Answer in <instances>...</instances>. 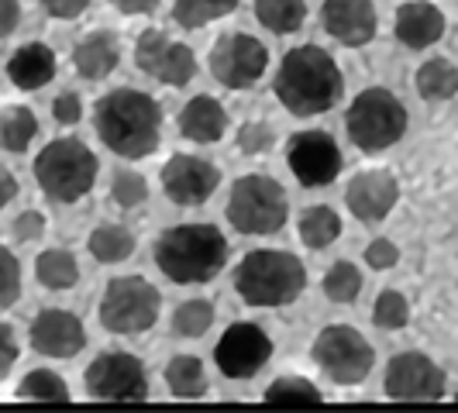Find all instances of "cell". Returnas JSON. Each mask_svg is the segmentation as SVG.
Masks as SVG:
<instances>
[{"label":"cell","instance_id":"ee69618b","mask_svg":"<svg viewBox=\"0 0 458 413\" xmlns=\"http://www.w3.org/2000/svg\"><path fill=\"white\" fill-rule=\"evenodd\" d=\"M52 114H55L59 124H76V121L83 117V100H80L76 93H63V97H55Z\"/></svg>","mask_w":458,"mask_h":413},{"label":"cell","instance_id":"d6986e66","mask_svg":"<svg viewBox=\"0 0 458 413\" xmlns=\"http://www.w3.org/2000/svg\"><path fill=\"white\" fill-rule=\"evenodd\" d=\"M400 200V183L396 176L386 173V169H369V173H359L352 183L344 186V204L348 210L366 221V224H376V221H386L393 214V206Z\"/></svg>","mask_w":458,"mask_h":413},{"label":"cell","instance_id":"83f0119b","mask_svg":"<svg viewBox=\"0 0 458 413\" xmlns=\"http://www.w3.org/2000/svg\"><path fill=\"white\" fill-rule=\"evenodd\" d=\"M165 386L180 400H197L207 392V372L197 355H176L165 366Z\"/></svg>","mask_w":458,"mask_h":413},{"label":"cell","instance_id":"30bf717a","mask_svg":"<svg viewBox=\"0 0 458 413\" xmlns=\"http://www.w3.org/2000/svg\"><path fill=\"white\" fill-rule=\"evenodd\" d=\"M210 76L228 90H249L269 69V48L249 31H228L207 55Z\"/></svg>","mask_w":458,"mask_h":413},{"label":"cell","instance_id":"836d02e7","mask_svg":"<svg viewBox=\"0 0 458 413\" xmlns=\"http://www.w3.org/2000/svg\"><path fill=\"white\" fill-rule=\"evenodd\" d=\"M214 324V303L210 299H183L173 314V331L180 338H200Z\"/></svg>","mask_w":458,"mask_h":413},{"label":"cell","instance_id":"ba28073f","mask_svg":"<svg viewBox=\"0 0 458 413\" xmlns=\"http://www.w3.org/2000/svg\"><path fill=\"white\" fill-rule=\"evenodd\" d=\"M162 293L145 275H117L100 297V327L111 334H145L156 327Z\"/></svg>","mask_w":458,"mask_h":413},{"label":"cell","instance_id":"cb8c5ba5","mask_svg":"<svg viewBox=\"0 0 458 413\" xmlns=\"http://www.w3.org/2000/svg\"><path fill=\"white\" fill-rule=\"evenodd\" d=\"M38 135V117L24 104H7L0 107V148L11 156L28 152V145Z\"/></svg>","mask_w":458,"mask_h":413},{"label":"cell","instance_id":"2e32d148","mask_svg":"<svg viewBox=\"0 0 458 413\" xmlns=\"http://www.w3.org/2000/svg\"><path fill=\"white\" fill-rule=\"evenodd\" d=\"M221 186L217 165L197 156H173L162 165V190L173 204L180 206H200L214 197V190Z\"/></svg>","mask_w":458,"mask_h":413},{"label":"cell","instance_id":"44dd1931","mask_svg":"<svg viewBox=\"0 0 458 413\" xmlns=\"http://www.w3.org/2000/svg\"><path fill=\"white\" fill-rule=\"evenodd\" d=\"M228 131V111L214 100V97H193L190 104H183V111H180V135L186 141H193V145H214V141H221Z\"/></svg>","mask_w":458,"mask_h":413},{"label":"cell","instance_id":"ffe728a7","mask_svg":"<svg viewBox=\"0 0 458 413\" xmlns=\"http://www.w3.org/2000/svg\"><path fill=\"white\" fill-rule=\"evenodd\" d=\"M393 31H396V38L407 48L420 52V48H431L435 42H441V35H445V14L437 11L431 0H411V4H400L396 7Z\"/></svg>","mask_w":458,"mask_h":413},{"label":"cell","instance_id":"4316f807","mask_svg":"<svg viewBox=\"0 0 458 413\" xmlns=\"http://www.w3.org/2000/svg\"><path fill=\"white\" fill-rule=\"evenodd\" d=\"M342 234V217L327 204H314L310 210H303L300 217V241L314 252H321L327 245H335Z\"/></svg>","mask_w":458,"mask_h":413},{"label":"cell","instance_id":"74e56055","mask_svg":"<svg viewBox=\"0 0 458 413\" xmlns=\"http://www.w3.org/2000/svg\"><path fill=\"white\" fill-rule=\"evenodd\" d=\"M111 197H114L117 206H124V210H135L148 200V183H145V176H138V173H117L114 183H111Z\"/></svg>","mask_w":458,"mask_h":413},{"label":"cell","instance_id":"7bdbcfd3","mask_svg":"<svg viewBox=\"0 0 458 413\" xmlns=\"http://www.w3.org/2000/svg\"><path fill=\"white\" fill-rule=\"evenodd\" d=\"M18 362V338L11 331V324L0 321V383L7 379V372Z\"/></svg>","mask_w":458,"mask_h":413},{"label":"cell","instance_id":"e575fe53","mask_svg":"<svg viewBox=\"0 0 458 413\" xmlns=\"http://www.w3.org/2000/svg\"><path fill=\"white\" fill-rule=\"evenodd\" d=\"M18 396L21 400H52V403H66L69 386L63 383V375L48 372V368H35L28 372L21 383H18Z\"/></svg>","mask_w":458,"mask_h":413},{"label":"cell","instance_id":"7a4b0ae2","mask_svg":"<svg viewBox=\"0 0 458 413\" xmlns=\"http://www.w3.org/2000/svg\"><path fill=\"white\" fill-rule=\"evenodd\" d=\"M273 90L293 117H318L342 100L344 76L321 46H300L283 55Z\"/></svg>","mask_w":458,"mask_h":413},{"label":"cell","instance_id":"3957f363","mask_svg":"<svg viewBox=\"0 0 458 413\" xmlns=\"http://www.w3.org/2000/svg\"><path fill=\"white\" fill-rule=\"evenodd\" d=\"M228 238L214 224H176L156 238V269L173 282H210L228 262Z\"/></svg>","mask_w":458,"mask_h":413},{"label":"cell","instance_id":"bcb514c9","mask_svg":"<svg viewBox=\"0 0 458 413\" xmlns=\"http://www.w3.org/2000/svg\"><path fill=\"white\" fill-rule=\"evenodd\" d=\"M121 14H128V18H138V14H152L156 7H159V0H111Z\"/></svg>","mask_w":458,"mask_h":413},{"label":"cell","instance_id":"60d3db41","mask_svg":"<svg viewBox=\"0 0 458 413\" xmlns=\"http://www.w3.org/2000/svg\"><path fill=\"white\" fill-rule=\"evenodd\" d=\"M46 234V217L38 210H24L14 217V238L18 241H38Z\"/></svg>","mask_w":458,"mask_h":413},{"label":"cell","instance_id":"52a82bcc","mask_svg":"<svg viewBox=\"0 0 458 413\" xmlns=\"http://www.w3.org/2000/svg\"><path fill=\"white\" fill-rule=\"evenodd\" d=\"M286 217H290V197L273 176L252 173V176H242L231 186L228 221L234 231L262 238V234L283 231Z\"/></svg>","mask_w":458,"mask_h":413},{"label":"cell","instance_id":"ab89813d","mask_svg":"<svg viewBox=\"0 0 458 413\" xmlns=\"http://www.w3.org/2000/svg\"><path fill=\"white\" fill-rule=\"evenodd\" d=\"M366 262H369V269H376V273H386V269H393V266L400 262V249L393 245L390 238H376V241H369Z\"/></svg>","mask_w":458,"mask_h":413},{"label":"cell","instance_id":"603a6c76","mask_svg":"<svg viewBox=\"0 0 458 413\" xmlns=\"http://www.w3.org/2000/svg\"><path fill=\"white\" fill-rule=\"evenodd\" d=\"M7 76L18 90H42L55 80V52L42 42H28L11 55Z\"/></svg>","mask_w":458,"mask_h":413},{"label":"cell","instance_id":"8fae6325","mask_svg":"<svg viewBox=\"0 0 458 413\" xmlns=\"http://www.w3.org/2000/svg\"><path fill=\"white\" fill-rule=\"evenodd\" d=\"M135 66L165 87H186L197 76V55L183 42H173L159 28H145L138 35L135 46Z\"/></svg>","mask_w":458,"mask_h":413},{"label":"cell","instance_id":"8d00e7d4","mask_svg":"<svg viewBox=\"0 0 458 413\" xmlns=\"http://www.w3.org/2000/svg\"><path fill=\"white\" fill-rule=\"evenodd\" d=\"M21 297V262L7 245H0V307H14Z\"/></svg>","mask_w":458,"mask_h":413},{"label":"cell","instance_id":"b9f144b4","mask_svg":"<svg viewBox=\"0 0 458 413\" xmlns=\"http://www.w3.org/2000/svg\"><path fill=\"white\" fill-rule=\"evenodd\" d=\"M38 4L48 18H59V21H76L90 7V0H38Z\"/></svg>","mask_w":458,"mask_h":413},{"label":"cell","instance_id":"e0dca14e","mask_svg":"<svg viewBox=\"0 0 458 413\" xmlns=\"http://www.w3.org/2000/svg\"><path fill=\"white\" fill-rule=\"evenodd\" d=\"M28 341L46 358H72L87 344V327L72 310L52 307V310H38V317L31 321V331H28Z\"/></svg>","mask_w":458,"mask_h":413},{"label":"cell","instance_id":"9c48e42d","mask_svg":"<svg viewBox=\"0 0 458 413\" xmlns=\"http://www.w3.org/2000/svg\"><path fill=\"white\" fill-rule=\"evenodd\" d=\"M314 362L335 386H362L376 366L372 344L348 324H331L314 338Z\"/></svg>","mask_w":458,"mask_h":413},{"label":"cell","instance_id":"277c9868","mask_svg":"<svg viewBox=\"0 0 458 413\" xmlns=\"http://www.w3.org/2000/svg\"><path fill=\"white\" fill-rule=\"evenodd\" d=\"M307 290V269L297 255L259 249L234 269V293L249 307H290Z\"/></svg>","mask_w":458,"mask_h":413},{"label":"cell","instance_id":"d6a6232c","mask_svg":"<svg viewBox=\"0 0 458 413\" xmlns=\"http://www.w3.org/2000/svg\"><path fill=\"white\" fill-rule=\"evenodd\" d=\"M324 297L331 303H355L362 293V273L355 269V262H335L327 273H324Z\"/></svg>","mask_w":458,"mask_h":413},{"label":"cell","instance_id":"f35d334b","mask_svg":"<svg viewBox=\"0 0 458 413\" xmlns=\"http://www.w3.org/2000/svg\"><path fill=\"white\" fill-rule=\"evenodd\" d=\"M273 145H276V131L269 121H249V124H242V131H238V148H242L245 156H266Z\"/></svg>","mask_w":458,"mask_h":413},{"label":"cell","instance_id":"5bb4252c","mask_svg":"<svg viewBox=\"0 0 458 413\" xmlns=\"http://www.w3.org/2000/svg\"><path fill=\"white\" fill-rule=\"evenodd\" d=\"M286 165L300 180V186L318 190V186H331L342 176L344 159L338 152V141L327 131H300L286 145Z\"/></svg>","mask_w":458,"mask_h":413},{"label":"cell","instance_id":"9a60e30c","mask_svg":"<svg viewBox=\"0 0 458 413\" xmlns=\"http://www.w3.org/2000/svg\"><path fill=\"white\" fill-rule=\"evenodd\" d=\"M448 379L437 362L420 351H403L386 366V396L390 400H441Z\"/></svg>","mask_w":458,"mask_h":413},{"label":"cell","instance_id":"484cf974","mask_svg":"<svg viewBox=\"0 0 458 413\" xmlns=\"http://www.w3.org/2000/svg\"><path fill=\"white\" fill-rule=\"evenodd\" d=\"M255 18L273 35H293L307 21L303 0H255Z\"/></svg>","mask_w":458,"mask_h":413},{"label":"cell","instance_id":"7c38bea8","mask_svg":"<svg viewBox=\"0 0 458 413\" xmlns=\"http://www.w3.org/2000/svg\"><path fill=\"white\" fill-rule=\"evenodd\" d=\"M87 392L93 400H145L148 396V375L141 358L128 351H104L87 366Z\"/></svg>","mask_w":458,"mask_h":413},{"label":"cell","instance_id":"6da1fadb","mask_svg":"<svg viewBox=\"0 0 458 413\" xmlns=\"http://www.w3.org/2000/svg\"><path fill=\"white\" fill-rule=\"evenodd\" d=\"M97 138L121 159H148L162 141V107L135 87H117L93 107Z\"/></svg>","mask_w":458,"mask_h":413},{"label":"cell","instance_id":"7dc6e473","mask_svg":"<svg viewBox=\"0 0 458 413\" xmlns=\"http://www.w3.org/2000/svg\"><path fill=\"white\" fill-rule=\"evenodd\" d=\"M14 197H18V180H14V173H11V169H4V165H0V210L11 204Z\"/></svg>","mask_w":458,"mask_h":413},{"label":"cell","instance_id":"4dcf8cb0","mask_svg":"<svg viewBox=\"0 0 458 413\" xmlns=\"http://www.w3.org/2000/svg\"><path fill=\"white\" fill-rule=\"evenodd\" d=\"M234 7L238 0H173V21L186 31H197V28L228 18Z\"/></svg>","mask_w":458,"mask_h":413},{"label":"cell","instance_id":"d4e9b609","mask_svg":"<svg viewBox=\"0 0 458 413\" xmlns=\"http://www.w3.org/2000/svg\"><path fill=\"white\" fill-rule=\"evenodd\" d=\"M35 279L46 290L63 293V290H72L80 282V266H76L72 252H66V249H46L35 258Z\"/></svg>","mask_w":458,"mask_h":413},{"label":"cell","instance_id":"7402d4cb","mask_svg":"<svg viewBox=\"0 0 458 413\" xmlns=\"http://www.w3.org/2000/svg\"><path fill=\"white\" fill-rule=\"evenodd\" d=\"M121 63V42L114 31H90L80 46L72 48V66L83 80L100 83L107 80Z\"/></svg>","mask_w":458,"mask_h":413},{"label":"cell","instance_id":"f6af8a7d","mask_svg":"<svg viewBox=\"0 0 458 413\" xmlns=\"http://www.w3.org/2000/svg\"><path fill=\"white\" fill-rule=\"evenodd\" d=\"M21 24V4L18 0H0V38L14 35Z\"/></svg>","mask_w":458,"mask_h":413},{"label":"cell","instance_id":"ac0fdd59","mask_svg":"<svg viewBox=\"0 0 458 413\" xmlns=\"http://www.w3.org/2000/svg\"><path fill=\"white\" fill-rule=\"evenodd\" d=\"M321 28L344 48H362L376 38V4L372 0H324Z\"/></svg>","mask_w":458,"mask_h":413},{"label":"cell","instance_id":"f546056e","mask_svg":"<svg viewBox=\"0 0 458 413\" xmlns=\"http://www.w3.org/2000/svg\"><path fill=\"white\" fill-rule=\"evenodd\" d=\"M417 93L424 100H452L458 93V69L448 59H428L417 69Z\"/></svg>","mask_w":458,"mask_h":413},{"label":"cell","instance_id":"8992f818","mask_svg":"<svg viewBox=\"0 0 458 413\" xmlns=\"http://www.w3.org/2000/svg\"><path fill=\"white\" fill-rule=\"evenodd\" d=\"M344 131L355 148L376 156L407 135V107L386 87H369L352 100L344 114Z\"/></svg>","mask_w":458,"mask_h":413},{"label":"cell","instance_id":"d590c367","mask_svg":"<svg viewBox=\"0 0 458 413\" xmlns=\"http://www.w3.org/2000/svg\"><path fill=\"white\" fill-rule=\"evenodd\" d=\"M411 321V303L400 290H383L372 303V324L383 331H400Z\"/></svg>","mask_w":458,"mask_h":413},{"label":"cell","instance_id":"4fadbf2b","mask_svg":"<svg viewBox=\"0 0 458 413\" xmlns=\"http://www.w3.org/2000/svg\"><path fill=\"white\" fill-rule=\"evenodd\" d=\"M273 358V338L259 324H231L214 348V362L225 379H255Z\"/></svg>","mask_w":458,"mask_h":413},{"label":"cell","instance_id":"f1b7e54d","mask_svg":"<svg viewBox=\"0 0 458 413\" xmlns=\"http://www.w3.org/2000/svg\"><path fill=\"white\" fill-rule=\"evenodd\" d=\"M90 255L104 266H114L135 255V234L124 224H97L90 234Z\"/></svg>","mask_w":458,"mask_h":413},{"label":"cell","instance_id":"1f68e13d","mask_svg":"<svg viewBox=\"0 0 458 413\" xmlns=\"http://www.w3.org/2000/svg\"><path fill=\"white\" fill-rule=\"evenodd\" d=\"M266 403H273V407H318L324 403L321 390L310 383V379H300V375H283V379H276L266 386Z\"/></svg>","mask_w":458,"mask_h":413},{"label":"cell","instance_id":"5b68a950","mask_svg":"<svg viewBox=\"0 0 458 413\" xmlns=\"http://www.w3.org/2000/svg\"><path fill=\"white\" fill-rule=\"evenodd\" d=\"M100 162L80 138H55L35 156V180L38 190L55 204L83 200L97 183Z\"/></svg>","mask_w":458,"mask_h":413}]
</instances>
